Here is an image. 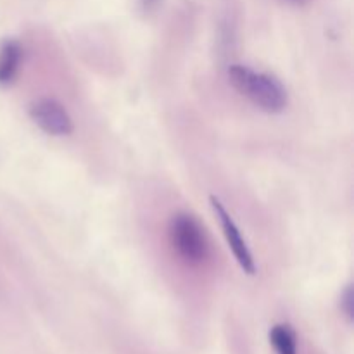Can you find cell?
Masks as SVG:
<instances>
[{
  "label": "cell",
  "mask_w": 354,
  "mask_h": 354,
  "mask_svg": "<svg viewBox=\"0 0 354 354\" xmlns=\"http://www.w3.org/2000/svg\"><path fill=\"white\" fill-rule=\"evenodd\" d=\"M30 116L40 130L54 137L73 133V120L61 102L54 99H38L30 106Z\"/></svg>",
  "instance_id": "cell-3"
},
{
  "label": "cell",
  "mask_w": 354,
  "mask_h": 354,
  "mask_svg": "<svg viewBox=\"0 0 354 354\" xmlns=\"http://www.w3.org/2000/svg\"><path fill=\"white\" fill-rule=\"evenodd\" d=\"M23 61V48L16 40H7L0 47V85L14 82Z\"/></svg>",
  "instance_id": "cell-5"
},
{
  "label": "cell",
  "mask_w": 354,
  "mask_h": 354,
  "mask_svg": "<svg viewBox=\"0 0 354 354\" xmlns=\"http://www.w3.org/2000/svg\"><path fill=\"white\" fill-rule=\"evenodd\" d=\"M211 206H213V211L214 214H216V218L220 220L221 228H223V235L228 242V248L232 249V252H234L235 259H237V263L241 265V268L244 270L248 275H254L256 273L254 258H252L251 251H249L248 244H245L244 237H242L241 230H239V227L235 225V221L232 220V216L228 214V211L225 209V206L221 204L220 199L211 197Z\"/></svg>",
  "instance_id": "cell-4"
},
{
  "label": "cell",
  "mask_w": 354,
  "mask_h": 354,
  "mask_svg": "<svg viewBox=\"0 0 354 354\" xmlns=\"http://www.w3.org/2000/svg\"><path fill=\"white\" fill-rule=\"evenodd\" d=\"M228 80L241 95L251 100L256 107L270 114L282 113L287 107L286 86L273 75L254 71L248 66L234 64L228 69Z\"/></svg>",
  "instance_id": "cell-1"
},
{
  "label": "cell",
  "mask_w": 354,
  "mask_h": 354,
  "mask_svg": "<svg viewBox=\"0 0 354 354\" xmlns=\"http://www.w3.org/2000/svg\"><path fill=\"white\" fill-rule=\"evenodd\" d=\"M353 304H354V294H353V287L349 286L341 297V308L342 311H344L346 317H348V320H353Z\"/></svg>",
  "instance_id": "cell-7"
},
{
  "label": "cell",
  "mask_w": 354,
  "mask_h": 354,
  "mask_svg": "<svg viewBox=\"0 0 354 354\" xmlns=\"http://www.w3.org/2000/svg\"><path fill=\"white\" fill-rule=\"evenodd\" d=\"M161 3V0H140V7L145 12H152Z\"/></svg>",
  "instance_id": "cell-8"
},
{
  "label": "cell",
  "mask_w": 354,
  "mask_h": 354,
  "mask_svg": "<svg viewBox=\"0 0 354 354\" xmlns=\"http://www.w3.org/2000/svg\"><path fill=\"white\" fill-rule=\"evenodd\" d=\"M169 241L187 265H203L209 258V244L199 221L189 213H176L169 221Z\"/></svg>",
  "instance_id": "cell-2"
},
{
  "label": "cell",
  "mask_w": 354,
  "mask_h": 354,
  "mask_svg": "<svg viewBox=\"0 0 354 354\" xmlns=\"http://www.w3.org/2000/svg\"><path fill=\"white\" fill-rule=\"evenodd\" d=\"M286 2H290V3H303V2H306V0H286Z\"/></svg>",
  "instance_id": "cell-9"
},
{
  "label": "cell",
  "mask_w": 354,
  "mask_h": 354,
  "mask_svg": "<svg viewBox=\"0 0 354 354\" xmlns=\"http://www.w3.org/2000/svg\"><path fill=\"white\" fill-rule=\"evenodd\" d=\"M270 342L277 354H297L296 334L289 325H275L270 330Z\"/></svg>",
  "instance_id": "cell-6"
}]
</instances>
